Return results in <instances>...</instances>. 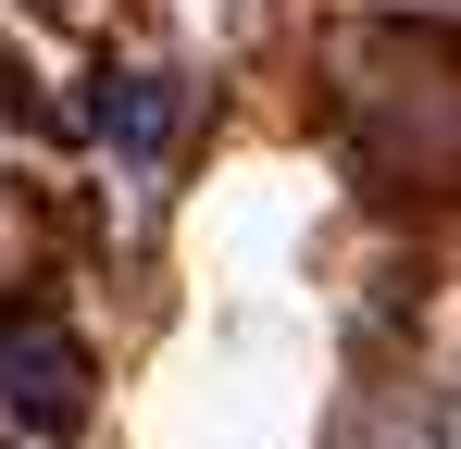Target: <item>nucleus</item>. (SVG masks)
I'll list each match as a JSON object with an SVG mask.
<instances>
[{
    "mask_svg": "<svg viewBox=\"0 0 461 449\" xmlns=\"http://www.w3.org/2000/svg\"><path fill=\"white\" fill-rule=\"evenodd\" d=\"M76 412H87V350L63 325H0V425L63 437Z\"/></svg>",
    "mask_w": 461,
    "mask_h": 449,
    "instance_id": "nucleus-1",
    "label": "nucleus"
},
{
    "mask_svg": "<svg viewBox=\"0 0 461 449\" xmlns=\"http://www.w3.org/2000/svg\"><path fill=\"white\" fill-rule=\"evenodd\" d=\"M100 113H113V138L138 150V162L175 138V87H162V75H113V100H100Z\"/></svg>",
    "mask_w": 461,
    "mask_h": 449,
    "instance_id": "nucleus-2",
    "label": "nucleus"
}]
</instances>
